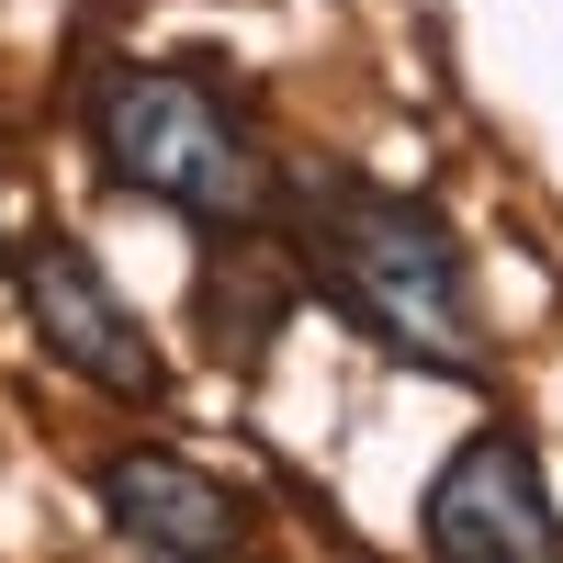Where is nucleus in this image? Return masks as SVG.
I'll use <instances>...</instances> for the list:
<instances>
[{
	"instance_id": "obj_3",
	"label": "nucleus",
	"mask_w": 563,
	"mask_h": 563,
	"mask_svg": "<svg viewBox=\"0 0 563 563\" xmlns=\"http://www.w3.org/2000/svg\"><path fill=\"white\" fill-rule=\"evenodd\" d=\"M0 271H12V294H23L34 350L57 361L68 384L113 395V406H169V361H158V339H147V316L113 294V271L90 260L68 225H34L23 249H0Z\"/></svg>"
},
{
	"instance_id": "obj_5",
	"label": "nucleus",
	"mask_w": 563,
	"mask_h": 563,
	"mask_svg": "<svg viewBox=\"0 0 563 563\" xmlns=\"http://www.w3.org/2000/svg\"><path fill=\"white\" fill-rule=\"evenodd\" d=\"M90 507H102L113 541H135V552H238L249 541V496L225 474H203V462H180V451L90 462Z\"/></svg>"
},
{
	"instance_id": "obj_4",
	"label": "nucleus",
	"mask_w": 563,
	"mask_h": 563,
	"mask_svg": "<svg viewBox=\"0 0 563 563\" xmlns=\"http://www.w3.org/2000/svg\"><path fill=\"white\" fill-rule=\"evenodd\" d=\"M417 541L451 563H563V507L541 485V451L519 429H474L417 507Z\"/></svg>"
},
{
	"instance_id": "obj_1",
	"label": "nucleus",
	"mask_w": 563,
	"mask_h": 563,
	"mask_svg": "<svg viewBox=\"0 0 563 563\" xmlns=\"http://www.w3.org/2000/svg\"><path fill=\"white\" fill-rule=\"evenodd\" d=\"M282 225H294V260L327 305L384 361L406 372H451L474 384L485 372V316H474V260L462 238L417 203V192H384L361 169H305L282 180Z\"/></svg>"
},
{
	"instance_id": "obj_2",
	"label": "nucleus",
	"mask_w": 563,
	"mask_h": 563,
	"mask_svg": "<svg viewBox=\"0 0 563 563\" xmlns=\"http://www.w3.org/2000/svg\"><path fill=\"white\" fill-rule=\"evenodd\" d=\"M90 158H102L113 192H147L169 214H192L203 238H225V225H282L271 147L192 68H102L90 79Z\"/></svg>"
}]
</instances>
